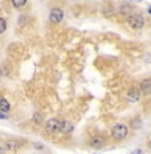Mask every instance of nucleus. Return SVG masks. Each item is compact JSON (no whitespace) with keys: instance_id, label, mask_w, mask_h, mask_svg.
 <instances>
[{"instance_id":"6e6552de","label":"nucleus","mask_w":151,"mask_h":154,"mask_svg":"<svg viewBox=\"0 0 151 154\" xmlns=\"http://www.w3.org/2000/svg\"><path fill=\"white\" fill-rule=\"evenodd\" d=\"M21 143L17 142V141H14V140H9L7 141V143H5V150H8V152H15L16 149H19L20 147Z\"/></svg>"},{"instance_id":"f8f14e48","label":"nucleus","mask_w":151,"mask_h":154,"mask_svg":"<svg viewBox=\"0 0 151 154\" xmlns=\"http://www.w3.org/2000/svg\"><path fill=\"white\" fill-rule=\"evenodd\" d=\"M5 29H7V21H5V19L0 17V33L5 32Z\"/></svg>"},{"instance_id":"0eeeda50","label":"nucleus","mask_w":151,"mask_h":154,"mask_svg":"<svg viewBox=\"0 0 151 154\" xmlns=\"http://www.w3.org/2000/svg\"><path fill=\"white\" fill-rule=\"evenodd\" d=\"M139 97H140V93L137 88H131L130 91H128V100L131 102H137L139 100Z\"/></svg>"},{"instance_id":"4468645a","label":"nucleus","mask_w":151,"mask_h":154,"mask_svg":"<svg viewBox=\"0 0 151 154\" xmlns=\"http://www.w3.org/2000/svg\"><path fill=\"white\" fill-rule=\"evenodd\" d=\"M0 120H7V116H5V113H3V112H0Z\"/></svg>"},{"instance_id":"ddd939ff","label":"nucleus","mask_w":151,"mask_h":154,"mask_svg":"<svg viewBox=\"0 0 151 154\" xmlns=\"http://www.w3.org/2000/svg\"><path fill=\"white\" fill-rule=\"evenodd\" d=\"M131 154H144V153H143L142 149H135V150H133V152H131Z\"/></svg>"},{"instance_id":"39448f33","label":"nucleus","mask_w":151,"mask_h":154,"mask_svg":"<svg viewBox=\"0 0 151 154\" xmlns=\"http://www.w3.org/2000/svg\"><path fill=\"white\" fill-rule=\"evenodd\" d=\"M104 145H105V138L102 136L92 137V140H90V146L92 147H94V149H101Z\"/></svg>"},{"instance_id":"20e7f679","label":"nucleus","mask_w":151,"mask_h":154,"mask_svg":"<svg viewBox=\"0 0 151 154\" xmlns=\"http://www.w3.org/2000/svg\"><path fill=\"white\" fill-rule=\"evenodd\" d=\"M62 19H64V12H62V9H60V8H53L52 11H50V14H49V20H50V23H53V24H59L62 21Z\"/></svg>"},{"instance_id":"f257e3e1","label":"nucleus","mask_w":151,"mask_h":154,"mask_svg":"<svg viewBox=\"0 0 151 154\" xmlns=\"http://www.w3.org/2000/svg\"><path fill=\"white\" fill-rule=\"evenodd\" d=\"M128 134V128L125 124H117L111 129V137L115 141H122L127 137Z\"/></svg>"},{"instance_id":"1a4fd4ad","label":"nucleus","mask_w":151,"mask_h":154,"mask_svg":"<svg viewBox=\"0 0 151 154\" xmlns=\"http://www.w3.org/2000/svg\"><path fill=\"white\" fill-rule=\"evenodd\" d=\"M61 133H72L73 131V125L68 121H61Z\"/></svg>"},{"instance_id":"9d476101","label":"nucleus","mask_w":151,"mask_h":154,"mask_svg":"<svg viewBox=\"0 0 151 154\" xmlns=\"http://www.w3.org/2000/svg\"><path fill=\"white\" fill-rule=\"evenodd\" d=\"M9 109H11V105H9V102L5 100V98L0 97V112L5 113V112H8Z\"/></svg>"},{"instance_id":"7ed1b4c3","label":"nucleus","mask_w":151,"mask_h":154,"mask_svg":"<svg viewBox=\"0 0 151 154\" xmlns=\"http://www.w3.org/2000/svg\"><path fill=\"white\" fill-rule=\"evenodd\" d=\"M45 129H47L48 133H50V134L60 133V130H61V121H59L57 118H50V120L47 121Z\"/></svg>"},{"instance_id":"2eb2a0df","label":"nucleus","mask_w":151,"mask_h":154,"mask_svg":"<svg viewBox=\"0 0 151 154\" xmlns=\"http://www.w3.org/2000/svg\"><path fill=\"white\" fill-rule=\"evenodd\" d=\"M4 152H5V147L4 146H0V154H3Z\"/></svg>"},{"instance_id":"9b49d317","label":"nucleus","mask_w":151,"mask_h":154,"mask_svg":"<svg viewBox=\"0 0 151 154\" xmlns=\"http://www.w3.org/2000/svg\"><path fill=\"white\" fill-rule=\"evenodd\" d=\"M11 2H12V5H14L15 8H21L27 4V0H11Z\"/></svg>"},{"instance_id":"f03ea898","label":"nucleus","mask_w":151,"mask_h":154,"mask_svg":"<svg viewBox=\"0 0 151 154\" xmlns=\"http://www.w3.org/2000/svg\"><path fill=\"white\" fill-rule=\"evenodd\" d=\"M127 23L133 29H140L144 27V17L142 15H131L127 19Z\"/></svg>"},{"instance_id":"423d86ee","label":"nucleus","mask_w":151,"mask_h":154,"mask_svg":"<svg viewBox=\"0 0 151 154\" xmlns=\"http://www.w3.org/2000/svg\"><path fill=\"white\" fill-rule=\"evenodd\" d=\"M140 91L147 96L151 93V80L150 79H146L142 81V84H140Z\"/></svg>"}]
</instances>
